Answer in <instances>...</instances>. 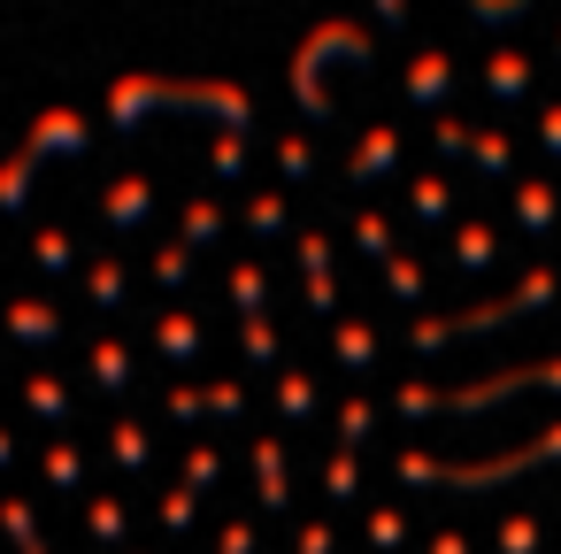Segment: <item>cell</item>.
Wrapping results in <instances>:
<instances>
[{
	"mask_svg": "<svg viewBox=\"0 0 561 554\" xmlns=\"http://www.w3.org/2000/svg\"><path fill=\"white\" fill-rule=\"evenodd\" d=\"M101 116L108 132H139L147 116H201L216 132H254V101L224 78H116Z\"/></svg>",
	"mask_w": 561,
	"mask_h": 554,
	"instance_id": "cell-1",
	"label": "cell"
},
{
	"mask_svg": "<svg viewBox=\"0 0 561 554\" xmlns=\"http://www.w3.org/2000/svg\"><path fill=\"white\" fill-rule=\"evenodd\" d=\"M369 55H377V47H369L362 24H323V32H308L300 55H293V101H300V116H308V124H339L331 70H339V63H369Z\"/></svg>",
	"mask_w": 561,
	"mask_h": 554,
	"instance_id": "cell-2",
	"label": "cell"
},
{
	"mask_svg": "<svg viewBox=\"0 0 561 554\" xmlns=\"http://www.w3.org/2000/svg\"><path fill=\"white\" fill-rule=\"evenodd\" d=\"M553 270H530L507 301H492V308H469V316H454V324H415V347H438V339H454V331H492V324H515V316H530V308H546L553 301Z\"/></svg>",
	"mask_w": 561,
	"mask_h": 554,
	"instance_id": "cell-3",
	"label": "cell"
},
{
	"mask_svg": "<svg viewBox=\"0 0 561 554\" xmlns=\"http://www.w3.org/2000/svg\"><path fill=\"white\" fill-rule=\"evenodd\" d=\"M400 86H408V109H415V116H438V109L454 101V55H446V47H415L408 70H400Z\"/></svg>",
	"mask_w": 561,
	"mask_h": 554,
	"instance_id": "cell-4",
	"label": "cell"
},
{
	"mask_svg": "<svg viewBox=\"0 0 561 554\" xmlns=\"http://www.w3.org/2000/svg\"><path fill=\"white\" fill-rule=\"evenodd\" d=\"M85 147H93V124H85L78 109H47V116L24 132V155H32V162H47V155H70V162H78Z\"/></svg>",
	"mask_w": 561,
	"mask_h": 554,
	"instance_id": "cell-5",
	"label": "cell"
},
{
	"mask_svg": "<svg viewBox=\"0 0 561 554\" xmlns=\"http://www.w3.org/2000/svg\"><path fill=\"white\" fill-rule=\"evenodd\" d=\"M400 170V132L392 124H362L354 155H346V185H385Z\"/></svg>",
	"mask_w": 561,
	"mask_h": 554,
	"instance_id": "cell-6",
	"label": "cell"
},
{
	"mask_svg": "<svg viewBox=\"0 0 561 554\" xmlns=\"http://www.w3.org/2000/svg\"><path fill=\"white\" fill-rule=\"evenodd\" d=\"M461 9H469L484 32H515V24H530V16H538V0H461ZM377 24H385V32H400V24H408V0H377Z\"/></svg>",
	"mask_w": 561,
	"mask_h": 554,
	"instance_id": "cell-7",
	"label": "cell"
},
{
	"mask_svg": "<svg viewBox=\"0 0 561 554\" xmlns=\"http://www.w3.org/2000/svg\"><path fill=\"white\" fill-rule=\"evenodd\" d=\"M484 93L507 109V101H523L530 93V55H515V47H492L484 55Z\"/></svg>",
	"mask_w": 561,
	"mask_h": 554,
	"instance_id": "cell-8",
	"label": "cell"
},
{
	"mask_svg": "<svg viewBox=\"0 0 561 554\" xmlns=\"http://www.w3.org/2000/svg\"><path fill=\"white\" fill-rule=\"evenodd\" d=\"M154 216V185L131 170V178H108V224L116 231H131V224H147Z\"/></svg>",
	"mask_w": 561,
	"mask_h": 554,
	"instance_id": "cell-9",
	"label": "cell"
},
{
	"mask_svg": "<svg viewBox=\"0 0 561 554\" xmlns=\"http://www.w3.org/2000/svg\"><path fill=\"white\" fill-rule=\"evenodd\" d=\"M515 216H523V231H553V216H561V193H553L546 178H515Z\"/></svg>",
	"mask_w": 561,
	"mask_h": 554,
	"instance_id": "cell-10",
	"label": "cell"
},
{
	"mask_svg": "<svg viewBox=\"0 0 561 554\" xmlns=\"http://www.w3.org/2000/svg\"><path fill=\"white\" fill-rule=\"evenodd\" d=\"M469 162L492 178H515V139L507 132H469Z\"/></svg>",
	"mask_w": 561,
	"mask_h": 554,
	"instance_id": "cell-11",
	"label": "cell"
},
{
	"mask_svg": "<svg viewBox=\"0 0 561 554\" xmlns=\"http://www.w3.org/2000/svg\"><path fill=\"white\" fill-rule=\"evenodd\" d=\"M346 224H354V247H362L369 262H392V255H400V247H392V224H385L377 208H354Z\"/></svg>",
	"mask_w": 561,
	"mask_h": 554,
	"instance_id": "cell-12",
	"label": "cell"
},
{
	"mask_svg": "<svg viewBox=\"0 0 561 554\" xmlns=\"http://www.w3.org/2000/svg\"><path fill=\"white\" fill-rule=\"evenodd\" d=\"M9 331H16V339H32V347H47V339L62 331V316H55L47 301H16V308H9Z\"/></svg>",
	"mask_w": 561,
	"mask_h": 554,
	"instance_id": "cell-13",
	"label": "cell"
},
{
	"mask_svg": "<svg viewBox=\"0 0 561 554\" xmlns=\"http://www.w3.org/2000/svg\"><path fill=\"white\" fill-rule=\"evenodd\" d=\"M32 170H39V162H32L24 147L0 162V208H9V216H24V201H32Z\"/></svg>",
	"mask_w": 561,
	"mask_h": 554,
	"instance_id": "cell-14",
	"label": "cell"
},
{
	"mask_svg": "<svg viewBox=\"0 0 561 554\" xmlns=\"http://www.w3.org/2000/svg\"><path fill=\"white\" fill-rule=\"evenodd\" d=\"M408 201H415V216H423V224H446V216H454V185H446L438 170H431V178H415V185H408Z\"/></svg>",
	"mask_w": 561,
	"mask_h": 554,
	"instance_id": "cell-15",
	"label": "cell"
},
{
	"mask_svg": "<svg viewBox=\"0 0 561 554\" xmlns=\"http://www.w3.org/2000/svg\"><path fill=\"white\" fill-rule=\"evenodd\" d=\"M492 255H500L492 224H461V231H454V262H461V270H484Z\"/></svg>",
	"mask_w": 561,
	"mask_h": 554,
	"instance_id": "cell-16",
	"label": "cell"
},
{
	"mask_svg": "<svg viewBox=\"0 0 561 554\" xmlns=\"http://www.w3.org/2000/svg\"><path fill=\"white\" fill-rule=\"evenodd\" d=\"M239 216H247V231H254V239H277V231H285V201H277V193H247V208H239Z\"/></svg>",
	"mask_w": 561,
	"mask_h": 554,
	"instance_id": "cell-17",
	"label": "cell"
},
{
	"mask_svg": "<svg viewBox=\"0 0 561 554\" xmlns=\"http://www.w3.org/2000/svg\"><path fill=\"white\" fill-rule=\"evenodd\" d=\"M231 301H239L247 316L270 308V278H262V262H239V270H231Z\"/></svg>",
	"mask_w": 561,
	"mask_h": 554,
	"instance_id": "cell-18",
	"label": "cell"
},
{
	"mask_svg": "<svg viewBox=\"0 0 561 554\" xmlns=\"http://www.w3.org/2000/svg\"><path fill=\"white\" fill-rule=\"evenodd\" d=\"M208 162H216V178H247V132H216Z\"/></svg>",
	"mask_w": 561,
	"mask_h": 554,
	"instance_id": "cell-19",
	"label": "cell"
},
{
	"mask_svg": "<svg viewBox=\"0 0 561 554\" xmlns=\"http://www.w3.org/2000/svg\"><path fill=\"white\" fill-rule=\"evenodd\" d=\"M224 231V208L216 201H185V247H208Z\"/></svg>",
	"mask_w": 561,
	"mask_h": 554,
	"instance_id": "cell-20",
	"label": "cell"
},
{
	"mask_svg": "<svg viewBox=\"0 0 561 554\" xmlns=\"http://www.w3.org/2000/svg\"><path fill=\"white\" fill-rule=\"evenodd\" d=\"M431 139H438V155H469V116L438 109V116H431Z\"/></svg>",
	"mask_w": 561,
	"mask_h": 554,
	"instance_id": "cell-21",
	"label": "cell"
},
{
	"mask_svg": "<svg viewBox=\"0 0 561 554\" xmlns=\"http://www.w3.org/2000/svg\"><path fill=\"white\" fill-rule=\"evenodd\" d=\"M277 162H285V178H293V185H308V178H316V155H308V139H300V132H285V139H277Z\"/></svg>",
	"mask_w": 561,
	"mask_h": 554,
	"instance_id": "cell-22",
	"label": "cell"
},
{
	"mask_svg": "<svg viewBox=\"0 0 561 554\" xmlns=\"http://www.w3.org/2000/svg\"><path fill=\"white\" fill-rule=\"evenodd\" d=\"M293 255H300V278H331V239L323 231H300Z\"/></svg>",
	"mask_w": 561,
	"mask_h": 554,
	"instance_id": "cell-23",
	"label": "cell"
},
{
	"mask_svg": "<svg viewBox=\"0 0 561 554\" xmlns=\"http://www.w3.org/2000/svg\"><path fill=\"white\" fill-rule=\"evenodd\" d=\"M93 377H101L108 393H124V385H131V362H124V347H101V354H93Z\"/></svg>",
	"mask_w": 561,
	"mask_h": 554,
	"instance_id": "cell-24",
	"label": "cell"
},
{
	"mask_svg": "<svg viewBox=\"0 0 561 554\" xmlns=\"http://www.w3.org/2000/svg\"><path fill=\"white\" fill-rule=\"evenodd\" d=\"M162 347H170L178 362H185V354H201V324H185V316H170V324H162Z\"/></svg>",
	"mask_w": 561,
	"mask_h": 554,
	"instance_id": "cell-25",
	"label": "cell"
},
{
	"mask_svg": "<svg viewBox=\"0 0 561 554\" xmlns=\"http://www.w3.org/2000/svg\"><path fill=\"white\" fill-rule=\"evenodd\" d=\"M93 293H101V308H116L124 301V262H93Z\"/></svg>",
	"mask_w": 561,
	"mask_h": 554,
	"instance_id": "cell-26",
	"label": "cell"
},
{
	"mask_svg": "<svg viewBox=\"0 0 561 554\" xmlns=\"http://www.w3.org/2000/svg\"><path fill=\"white\" fill-rule=\"evenodd\" d=\"M39 270H70V231H39Z\"/></svg>",
	"mask_w": 561,
	"mask_h": 554,
	"instance_id": "cell-27",
	"label": "cell"
},
{
	"mask_svg": "<svg viewBox=\"0 0 561 554\" xmlns=\"http://www.w3.org/2000/svg\"><path fill=\"white\" fill-rule=\"evenodd\" d=\"M339 354H346V362H369V354H377V339H369L362 324H346V331H339Z\"/></svg>",
	"mask_w": 561,
	"mask_h": 554,
	"instance_id": "cell-28",
	"label": "cell"
},
{
	"mask_svg": "<svg viewBox=\"0 0 561 554\" xmlns=\"http://www.w3.org/2000/svg\"><path fill=\"white\" fill-rule=\"evenodd\" d=\"M538 147H546V155H561V101H546V109H538Z\"/></svg>",
	"mask_w": 561,
	"mask_h": 554,
	"instance_id": "cell-29",
	"label": "cell"
},
{
	"mask_svg": "<svg viewBox=\"0 0 561 554\" xmlns=\"http://www.w3.org/2000/svg\"><path fill=\"white\" fill-rule=\"evenodd\" d=\"M247 354H254V362H270V354H277V339H270V324H262V316H247Z\"/></svg>",
	"mask_w": 561,
	"mask_h": 554,
	"instance_id": "cell-30",
	"label": "cell"
},
{
	"mask_svg": "<svg viewBox=\"0 0 561 554\" xmlns=\"http://www.w3.org/2000/svg\"><path fill=\"white\" fill-rule=\"evenodd\" d=\"M154 270H162V278H170V285H178V278H185V270H193V247H162V262H154Z\"/></svg>",
	"mask_w": 561,
	"mask_h": 554,
	"instance_id": "cell-31",
	"label": "cell"
},
{
	"mask_svg": "<svg viewBox=\"0 0 561 554\" xmlns=\"http://www.w3.org/2000/svg\"><path fill=\"white\" fill-rule=\"evenodd\" d=\"M392 293H408V301L423 293V270H415V262H400V255H392Z\"/></svg>",
	"mask_w": 561,
	"mask_h": 554,
	"instance_id": "cell-32",
	"label": "cell"
},
{
	"mask_svg": "<svg viewBox=\"0 0 561 554\" xmlns=\"http://www.w3.org/2000/svg\"><path fill=\"white\" fill-rule=\"evenodd\" d=\"M285 408H293V416H308V408H316V393H308V377H300V370L285 377Z\"/></svg>",
	"mask_w": 561,
	"mask_h": 554,
	"instance_id": "cell-33",
	"label": "cell"
},
{
	"mask_svg": "<svg viewBox=\"0 0 561 554\" xmlns=\"http://www.w3.org/2000/svg\"><path fill=\"white\" fill-rule=\"evenodd\" d=\"M116 454H124V462H131V470H139V462H147V439H139V431H131V423H116Z\"/></svg>",
	"mask_w": 561,
	"mask_h": 554,
	"instance_id": "cell-34",
	"label": "cell"
},
{
	"mask_svg": "<svg viewBox=\"0 0 561 554\" xmlns=\"http://www.w3.org/2000/svg\"><path fill=\"white\" fill-rule=\"evenodd\" d=\"M47 470H55V485H78V454H70V446H55Z\"/></svg>",
	"mask_w": 561,
	"mask_h": 554,
	"instance_id": "cell-35",
	"label": "cell"
},
{
	"mask_svg": "<svg viewBox=\"0 0 561 554\" xmlns=\"http://www.w3.org/2000/svg\"><path fill=\"white\" fill-rule=\"evenodd\" d=\"M431 554H461V539H438V546H431Z\"/></svg>",
	"mask_w": 561,
	"mask_h": 554,
	"instance_id": "cell-36",
	"label": "cell"
},
{
	"mask_svg": "<svg viewBox=\"0 0 561 554\" xmlns=\"http://www.w3.org/2000/svg\"><path fill=\"white\" fill-rule=\"evenodd\" d=\"M553 55H561V32H553Z\"/></svg>",
	"mask_w": 561,
	"mask_h": 554,
	"instance_id": "cell-37",
	"label": "cell"
}]
</instances>
